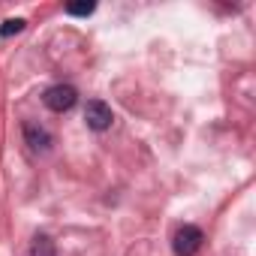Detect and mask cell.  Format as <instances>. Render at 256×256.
<instances>
[{"label":"cell","instance_id":"obj_7","mask_svg":"<svg viewBox=\"0 0 256 256\" xmlns=\"http://www.w3.org/2000/svg\"><path fill=\"white\" fill-rule=\"evenodd\" d=\"M94 10H96V4H88V0H84V4H70V6H66V12H70V16H78V18H82V16H90Z\"/></svg>","mask_w":256,"mask_h":256},{"label":"cell","instance_id":"obj_1","mask_svg":"<svg viewBox=\"0 0 256 256\" xmlns=\"http://www.w3.org/2000/svg\"><path fill=\"white\" fill-rule=\"evenodd\" d=\"M42 102H46V108L64 114V112H70V108L78 102V90H76L72 84H54V88H48V90L42 94Z\"/></svg>","mask_w":256,"mask_h":256},{"label":"cell","instance_id":"obj_6","mask_svg":"<svg viewBox=\"0 0 256 256\" xmlns=\"http://www.w3.org/2000/svg\"><path fill=\"white\" fill-rule=\"evenodd\" d=\"M24 24H28L24 18H10V22H4V28H0V36L6 40V36H12V34H22Z\"/></svg>","mask_w":256,"mask_h":256},{"label":"cell","instance_id":"obj_5","mask_svg":"<svg viewBox=\"0 0 256 256\" xmlns=\"http://www.w3.org/2000/svg\"><path fill=\"white\" fill-rule=\"evenodd\" d=\"M30 256H58V247L48 235H36L34 247H30Z\"/></svg>","mask_w":256,"mask_h":256},{"label":"cell","instance_id":"obj_3","mask_svg":"<svg viewBox=\"0 0 256 256\" xmlns=\"http://www.w3.org/2000/svg\"><path fill=\"white\" fill-rule=\"evenodd\" d=\"M84 120H88V126L94 133H106L112 126V120H114V114H112V108L102 100H90L88 108H84Z\"/></svg>","mask_w":256,"mask_h":256},{"label":"cell","instance_id":"obj_4","mask_svg":"<svg viewBox=\"0 0 256 256\" xmlns=\"http://www.w3.org/2000/svg\"><path fill=\"white\" fill-rule=\"evenodd\" d=\"M24 139H28V145L34 151H48L52 148V133L42 130V126H36V124H24Z\"/></svg>","mask_w":256,"mask_h":256},{"label":"cell","instance_id":"obj_2","mask_svg":"<svg viewBox=\"0 0 256 256\" xmlns=\"http://www.w3.org/2000/svg\"><path fill=\"white\" fill-rule=\"evenodd\" d=\"M202 241H205V235L199 226H181L175 232V241H172L175 256H196L202 250Z\"/></svg>","mask_w":256,"mask_h":256}]
</instances>
